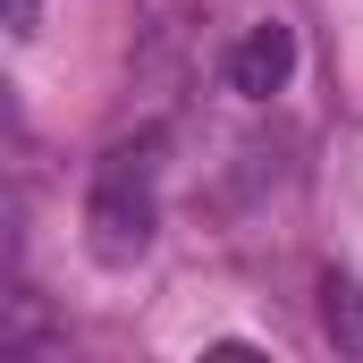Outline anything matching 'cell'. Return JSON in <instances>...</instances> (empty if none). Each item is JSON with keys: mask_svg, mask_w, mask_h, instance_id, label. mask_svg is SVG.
<instances>
[{"mask_svg": "<svg viewBox=\"0 0 363 363\" xmlns=\"http://www.w3.org/2000/svg\"><path fill=\"white\" fill-rule=\"evenodd\" d=\"M152 152L161 144L144 135V144L101 152V169H93L85 245H93V262H110V271H127V262L152 254V228H161V169H152Z\"/></svg>", "mask_w": 363, "mask_h": 363, "instance_id": "cell-1", "label": "cell"}, {"mask_svg": "<svg viewBox=\"0 0 363 363\" xmlns=\"http://www.w3.org/2000/svg\"><path fill=\"white\" fill-rule=\"evenodd\" d=\"M287 77H296V26H279V17L245 26V43L228 51V93H245V101H271Z\"/></svg>", "mask_w": 363, "mask_h": 363, "instance_id": "cell-2", "label": "cell"}, {"mask_svg": "<svg viewBox=\"0 0 363 363\" xmlns=\"http://www.w3.org/2000/svg\"><path fill=\"white\" fill-rule=\"evenodd\" d=\"M321 321H330V338H338V355H363V287L355 279H321Z\"/></svg>", "mask_w": 363, "mask_h": 363, "instance_id": "cell-3", "label": "cell"}, {"mask_svg": "<svg viewBox=\"0 0 363 363\" xmlns=\"http://www.w3.org/2000/svg\"><path fill=\"white\" fill-rule=\"evenodd\" d=\"M34 17H43V0H9V34H17V43L34 34Z\"/></svg>", "mask_w": 363, "mask_h": 363, "instance_id": "cell-4", "label": "cell"}]
</instances>
